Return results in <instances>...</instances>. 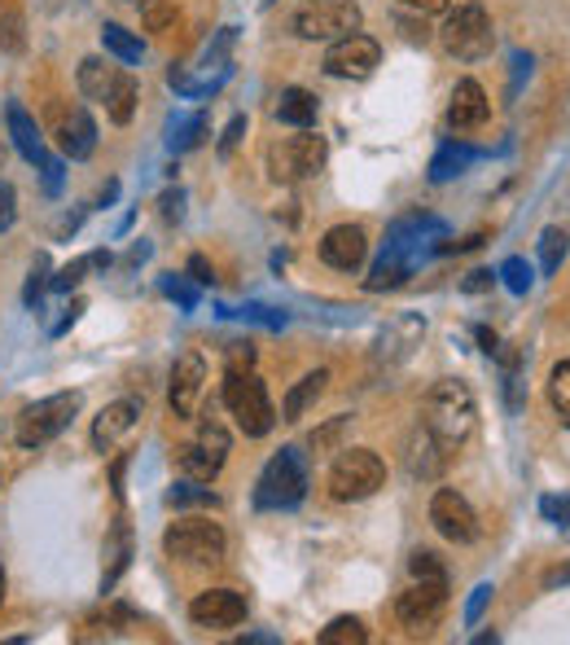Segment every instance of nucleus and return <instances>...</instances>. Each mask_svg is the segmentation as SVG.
I'll list each match as a JSON object with an SVG mask.
<instances>
[{"instance_id":"473e14b6","label":"nucleus","mask_w":570,"mask_h":645,"mask_svg":"<svg viewBox=\"0 0 570 645\" xmlns=\"http://www.w3.org/2000/svg\"><path fill=\"white\" fill-rule=\"evenodd\" d=\"M167 505H171V509H185V505H206V509H215V505H219V496H215V492H206V488H198L193 479H180V483H171Z\"/></svg>"},{"instance_id":"37998d69","label":"nucleus","mask_w":570,"mask_h":645,"mask_svg":"<svg viewBox=\"0 0 570 645\" xmlns=\"http://www.w3.org/2000/svg\"><path fill=\"white\" fill-rule=\"evenodd\" d=\"M158 215H163L167 224H180V220H185V189H167V194L158 198Z\"/></svg>"},{"instance_id":"a878e982","label":"nucleus","mask_w":570,"mask_h":645,"mask_svg":"<svg viewBox=\"0 0 570 645\" xmlns=\"http://www.w3.org/2000/svg\"><path fill=\"white\" fill-rule=\"evenodd\" d=\"M206 137V115H176L171 128H167V150L171 154H189L198 150Z\"/></svg>"},{"instance_id":"dca6fc26","label":"nucleus","mask_w":570,"mask_h":645,"mask_svg":"<svg viewBox=\"0 0 570 645\" xmlns=\"http://www.w3.org/2000/svg\"><path fill=\"white\" fill-rule=\"evenodd\" d=\"M369 255V237L360 224H334L325 237H321V259L339 272H356Z\"/></svg>"},{"instance_id":"864d4df0","label":"nucleus","mask_w":570,"mask_h":645,"mask_svg":"<svg viewBox=\"0 0 570 645\" xmlns=\"http://www.w3.org/2000/svg\"><path fill=\"white\" fill-rule=\"evenodd\" d=\"M408 10H421V14H439V10H448L452 0H404Z\"/></svg>"},{"instance_id":"58836bf2","label":"nucleus","mask_w":570,"mask_h":645,"mask_svg":"<svg viewBox=\"0 0 570 645\" xmlns=\"http://www.w3.org/2000/svg\"><path fill=\"white\" fill-rule=\"evenodd\" d=\"M158 285H163V294H167V298H176V303H180L185 312H193V307H198V290H193V285H189L185 277H176V272H167V277H163Z\"/></svg>"},{"instance_id":"a19ab883","label":"nucleus","mask_w":570,"mask_h":645,"mask_svg":"<svg viewBox=\"0 0 570 645\" xmlns=\"http://www.w3.org/2000/svg\"><path fill=\"white\" fill-rule=\"evenodd\" d=\"M224 361H228V370H250L254 365V343L250 339H233L224 348Z\"/></svg>"},{"instance_id":"680f3d73","label":"nucleus","mask_w":570,"mask_h":645,"mask_svg":"<svg viewBox=\"0 0 570 645\" xmlns=\"http://www.w3.org/2000/svg\"><path fill=\"white\" fill-rule=\"evenodd\" d=\"M0 606H5V566H0Z\"/></svg>"},{"instance_id":"412c9836","label":"nucleus","mask_w":570,"mask_h":645,"mask_svg":"<svg viewBox=\"0 0 570 645\" xmlns=\"http://www.w3.org/2000/svg\"><path fill=\"white\" fill-rule=\"evenodd\" d=\"M132 562V527L128 518H115V527L106 531V571H102V593H110L119 584V575Z\"/></svg>"},{"instance_id":"2eb2a0df","label":"nucleus","mask_w":570,"mask_h":645,"mask_svg":"<svg viewBox=\"0 0 570 645\" xmlns=\"http://www.w3.org/2000/svg\"><path fill=\"white\" fill-rule=\"evenodd\" d=\"M189 619L198 628H211V632H224V628H237L246 619V597L233 593V588H206L189 601Z\"/></svg>"},{"instance_id":"ea45409f","label":"nucleus","mask_w":570,"mask_h":645,"mask_svg":"<svg viewBox=\"0 0 570 645\" xmlns=\"http://www.w3.org/2000/svg\"><path fill=\"white\" fill-rule=\"evenodd\" d=\"M408 571H413V579H448L443 562H439L430 549H417V553L408 558Z\"/></svg>"},{"instance_id":"3c124183","label":"nucleus","mask_w":570,"mask_h":645,"mask_svg":"<svg viewBox=\"0 0 570 645\" xmlns=\"http://www.w3.org/2000/svg\"><path fill=\"white\" fill-rule=\"evenodd\" d=\"M189 272H193V281H198V285H211V281H215V272H211V263H206L202 255H193V259H189Z\"/></svg>"},{"instance_id":"5fc2aeb1","label":"nucleus","mask_w":570,"mask_h":645,"mask_svg":"<svg viewBox=\"0 0 570 645\" xmlns=\"http://www.w3.org/2000/svg\"><path fill=\"white\" fill-rule=\"evenodd\" d=\"M561 584H570V562H566V566H553V571L544 575V588H561Z\"/></svg>"},{"instance_id":"79ce46f5","label":"nucleus","mask_w":570,"mask_h":645,"mask_svg":"<svg viewBox=\"0 0 570 645\" xmlns=\"http://www.w3.org/2000/svg\"><path fill=\"white\" fill-rule=\"evenodd\" d=\"M14 215H19V194L10 180H0V233L14 228Z\"/></svg>"},{"instance_id":"c03bdc74","label":"nucleus","mask_w":570,"mask_h":645,"mask_svg":"<svg viewBox=\"0 0 570 645\" xmlns=\"http://www.w3.org/2000/svg\"><path fill=\"white\" fill-rule=\"evenodd\" d=\"M539 509H544V518L557 523V527H566V518H570V501H566V496H544Z\"/></svg>"},{"instance_id":"f704fd0d","label":"nucleus","mask_w":570,"mask_h":645,"mask_svg":"<svg viewBox=\"0 0 570 645\" xmlns=\"http://www.w3.org/2000/svg\"><path fill=\"white\" fill-rule=\"evenodd\" d=\"M500 281H504L513 294H526L531 281H535V272H531V263H526L522 255H509V259L500 263Z\"/></svg>"},{"instance_id":"13d9d810","label":"nucleus","mask_w":570,"mask_h":645,"mask_svg":"<svg viewBox=\"0 0 570 645\" xmlns=\"http://www.w3.org/2000/svg\"><path fill=\"white\" fill-rule=\"evenodd\" d=\"M145 259H150V242H136V246L128 250V259H123V263L132 268V263H145Z\"/></svg>"},{"instance_id":"9b49d317","label":"nucleus","mask_w":570,"mask_h":645,"mask_svg":"<svg viewBox=\"0 0 570 645\" xmlns=\"http://www.w3.org/2000/svg\"><path fill=\"white\" fill-rule=\"evenodd\" d=\"M430 523L443 540L452 544H474L478 540V514L470 509V501L456 488H439L430 501Z\"/></svg>"},{"instance_id":"423d86ee","label":"nucleus","mask_w":570,"mask_h":645,"mask_svg":"<svg viewBox=\"0 0 570 645\" xmlns=\"http://www.w3.org/2000/svg\"><path fill=\"white\" fill-rule=\"evenodd\" d=\"M80 413V391H58V396H45L36 404L23 409L19 418V444L23 448H40L49 439H58Z\"/></svg>"},{"instance_id":"0eeeda50","label":"nucleus","mask_w":570,"mask_h":645,"mask_svg":"<svg viewBox=\"0 0 570 645\" xmlns=\"http://www.w3.org/2000/svg\"><path fill=\"white\" fill-rule=\"evenodd\" d=\"M365 14L356 0H308V5L295 14V32L304 40H343L352 32H360Z\"/></svg>"},{"instance_id":"c85d7f7f","label":"nucleus","mask_w":570,"mask_h":645,"mask_svg":"<svg viewBox=\"0 0 570 645\" xmlns=\"http://www.w3.org/2000/svg\"><path fill=\"white\" fill-rule=\"evenodd\" d=\"M474 163V150H465V145H456V141H448L439 154H435V163H430V180L435 185H443V180H452V176H461L465 167Z\"/></svg>"},{"instance_id":"9d476101","label":"nucleus","mask_w":570,"mask_h":645,"mask_svg":"<svg viewBox=\"0 0 570 645\" xmlns=\"http://www.w3.org/2000/svg\"><path fill=\"white\" fill-rule=\"evenodd\" d=\"M382 62V45L373 36H343V40H330V54H325V75L334 80H369Z\"/></svg>"},{"instance_id":"a211bd4d","label":"nucleus","mask_w":570,"mask_h":645,"mask_svg":"<svg viewBox=\"0 0 570 645\" xmlns=\"http://www.w3.org/2000/svg\"><path fill=\"white\" fill-rule=\"evenodd\" d=\"M58 141H62V154L84 163L93 150H97V124L88 119L84 106H71V110H58Z\"/></svg>"},{"instance_id":"bf43d9fd","label":"nucleus","mask_w":570,"mask_h":645,"mask_svg":"<svg viewBox=\"0 0 570 645\" xmlns=\"http://www.w3.org/2000/svg\"><path fill=\"white\" fill-rule=\"evenodd\" d=\"M474 339L483 343V352H487V356H491V352H500V348H496V335H491V330H483V326H478V330H474Z\"/></svg>"},{"instance_id":"49530a36","label":"nucleus","mask_w":570,"mask_h":645,"mask_svg":"<svg viewBox=\"0 0 570 645\" xmlns=\"http://www.w3.org/2000/svg\"><path fill=\"white\" fill-rule=\"evenodd\" d=\"M487 601H491V584H478L474 597H470V606H465V623H478V614H483Z\"/></svg>"},{"instance_id":"ddd939ff","label":"nucleus","mask_w":570,"mask_h":645,"mask_svg":"<svg viewBox=\"0 0 570 645\" xmlns=\"http://www.w3.org/2000/svg\"><path fill=\"white\" fill-rule=\"evenodd\" d=\"M421 339H426V320L413 316V312H400L382 326V335L373 343V356H378V365H404L421 348Z\"/></svg>"},{"instance_id":"1a4fd4ad","label":"nucleus","mask_w":570,"mask_h":645,"mask_svg":"<svg viewBox=\"0 0 570 645\" xmlns=\"http://www.w3.org/2000/svg\"><path fill=\"white\" fill-rule=\"evenodd\" d=\"M325 159H330L325 137H290V141H281V145L268 150V167H272V176L285 180V185L321 176Z\"/></svg>"},{"instance_id":"052dcab7","label":"nucleus","mask_w":570,"mask_h":645,"mask_svg":"<svg viewBox=\"0 0 570 645\" xmlns=\"http://www.w3.org/2000/svg\"><path fill=\"white\" fill-rule=\"evenodd\" d=\"M119 198V180H106V189H102V207H110Z\"/></svg>"},{"instance_id":"f8f14e48","label":"nucleus","mask_w":570,"mask_h":645,"mask_svg":"<svg viewBox=\"0 0 570 645\" xmlns=\"http://www.w3.org/2000/svg\"><path fill=\"white\" fill-rule=\"evenodd\" d=\"M443 606H448V579H417L413 588H404V593H400L395 614H400V623H404V628L426 632V628H435V623H439Z\"/></svg>"},{"instance_id":"5701e85b","label":"nucleus","mask_w":570,"mask_h":645,"mask_svg":"<svg viewBox=\"0 0 570 645\" xmlns=\"http://www.w3.org/2000/svg\"><path fill=\"white\" fill-rule=\"evenodd\" d=\"M276 119L290 128H312L317 124V97L308 89H285L276 102Z\"/></svg>"},{"instance_id":"4468645a","label":"nucleus","mask_w":570,"mask_h":645,"mask_svg":"<svg viewBox=\"0 0 570 645\" xmlns=\"http://www.w3.org/2000/svg\"><path fill=\"white\" fill-rule=\"evenodd\" d=\"M202 387H206V365H202L198 352H185V356L176 361V370H171V383H167V404H171V413H176L180 422H189V418L198 413Z\"/></svg>"},{"instance_id":"393cba45","label":"nucleus","mask_w":570,"mask_h":645,"mask_svg":"<svg viewBox=\"0 0 570 645\" xmlns=\"http://www.w3.org/2000/svg\"><path fill=\"white\" fill-rule=\"evenodd\" d=\"M102 45H106V54H115L123 67H136V62L145 58L141 36H132V32L119 27V23H102Z\"/></svg>"},{"instance_id":"7ed1b4c3","label":"nucleus","mask_w":570,"mask_h":645,"mask_svg":"<svg viewBox=\"0 0 570 645\" xmlns=\"http://www.w3.org/2000/svg\"><path fill=\"white\" fill-rule=\"evenodd\" d=\"M224 404L237 418L241 435H250V439H263L276 426V409L268 400V387L250 370H228V378H224Z\"/></svg>"},{"instance_id":"7c9ffc66","label":"nucleus","mask_w":570,"mask_h":645,"mask_svg":"<svg viewBox=\"0 0 570 645\" xmlns=\"http://www.w3.org/2000/svg\"><path fill=\"white\" fill-rule=\"evenodd\" d=\"M369 641V632H365V623L356 619V614H339L325 632H321V645H365Z\"/></svg>"},{"instance_id":"8fccbe9b","label":"nucleus","mask_w":570,"mask_h":645,"mask_svg":"<svg viewBox=\"0 0 570 645\" xmlns=\"http://www.w3.org/2000/svg\"><path fill=\"white\" fill-rule=\"evenodd\" d=\"M80 312H84V298H71V307H67V316L58 320V326H54L49 335H54V339H62V335H67V330L75 326V320H80Z\"/></svg>"},{"instance_id":"4c0bfd02","label":"nucleus","mask_w":570,"mask_h":645,"mask_svg":"<svg viewBox=\"0 0 570 645\" xmlns=\"http://www.w3.org/2000/svg\"><path fill=\"white\" fill-rule=\"evenodd\" d=\"M141 19H145V32H167L176 23V5L171 0H145Z\"/></svg>"},{"instance_id":"c756f323","label":"nucleus","mask_w":570,"mask_h":645,"mask_svg":"<svg viewBox=\"0 0 570 645\" xmlns=\"http://www.w3.org/2000/svg\"><path fill=\"white\" fill-rule=\"evenodd\" d=\"M106 263H110V250H93V255H80V259H71L67 268H58V277H54L49 285H54L58 294H71V290H75V285L84 281V272H88V268H106Z\"/></svg>"},{"instance_id":"e2e57ef3","label":"nucleus","mask_w":570,"mask_h":645,"mask_svg":"<svg viewBox=\"0 0 570 645\" xmlns=\"http://www.w3.org/2000/svg\"><path fill=\"white\" fill-rule=\"evenodd\" d=\"M0 5H5V0H0Z\"/></svg>"},{"instance_id":"f03ea898","label":"nucleus","mask_w":570,"mask_h":645,"mask_svg":"<svg viewBox=\"0 0 570 645\" xmlns=\"http://www.w3.org/2000/svg\"><path fill=\"white\" fill-rule=\"evenodd\" d=\"M308 496V461L299 448H281L268 457L259 483H254V505L259 509H295Z\"/></svg>"},{"instance_id":"cd10ccee","label":"nucleus","mask_w":570,"mask_h":645,"mask_svg":"<svg viewBox=\"0 0 570 645\" xmlns=\"http://www.w3.org/2000/svg\"><path fill=\"white\" fill-rule=\"evenodd\" d=\"M115 67H106L102 58H84L80 62V93L88 97V102H106V93H110V84H115Z\"/></svg>"},{"instance_id":"c9c22d12","label":"nucleus","mask_w":570,"mask_h":645,"mask_svg":"<svg viewBox=\"0 0 570 645\" xmlns=\"http://www.w3.org/2000/svg\"><path fill=\"white\" fill-rule=\"evenodd\" d=\"M49 255H36V263H32V272H27V285H23V303L27 307H40V294L49 290Z\"/></svg>"},{"instance_id":"09e8293b","label":"nucleus","mask_w":570,"mask_h":645,"mask_svg":"<svg viewBox=\"0 0 570 645\" xmlns=\"http://www.w3.org/2000/svg\"><path fill=\"white\" fill-rule=\"evenodd\" d=\"M343 426H347V418H334L325 431H317V435H312V448H317V453H321V448H330V444L343 435Z\"/></svg>"},{"instance_id":"f257e3e1","label":"nucleus","mask_w":570,"mask_h":645,"mask_svg":"<svg viewBox=\"0 0 570 645\" xmlns=\"http://www.w3.org/2000/svg\"><path fill=\"white\" fill-rule=\"evenodd\" d=\"M478 426V404H474V391L461 383V378H443L426 391L421 400V431L443 448V453H456Z\"/></svg>"},{"instance_id":"de8ad7c7","label":"nucleus","mask_w":570,"mask_h":645,"mask_svg":"<svg viewBox=\"0 0 570 645\" xmlns=\"http://www.w3.org/2000/svg\"><path fill=\"white\" fill-rule=\"evenodd\" d=\"M241 132H246V119L237 115V119L224 128V137H219V154H233V150H237V141H241Z\"/></svg>"},{"instance_id":"e433bc0d","label":"nucleus","mask_w":570,"mask_h":645,"mask_svg":"<svg viewBox=\"0 0 570 645\" xmlns=\"http://www.w3.org/2000/svg\"><path fill=\"white\" fill-rule=\"evenodd\" d=\"M198 448H206L219 466H224V457H228V431L219 426V422H202V431H198V439H193Z\"/></svg>"},{"instance_id":"72a5a7b5","label":"nucleus","mask_w":570,"mask_h":645,"mask_svg":"<svg viewBox=\"0 0 570 645\" xmlns=\"http://www.w3.org/2000/svg\"><path fill=\"white\" fill-rule=\"evenodd\" d=\"M548 400H553L557 418L570 426V361L553 365V374H548Z\"/></svg>"},{"instance_id":"20e7f679","label":"nucleus","mask_w":570,"mask_h":645,"mask_svg":"<svg viewBox=\"0 0 570 645\" xmlns=\"http://www.w3.org/2000/svg\"><path fill=\"white\" fill-rule=\"evenodd\" d=\"M387 483V466L369 448H343L339 461L330 466V496L334 501H369Z\"/></svg>"},{"instance_id":"6ab92c4d","label":"nucleus","mask_w":570,"mask_h":645,"mask_svg":"<svg viewBox=\"0 0 570 645\" xmlns=\"http://www.w3.org/2000/svg\"><path fill=\"white\" fill-rule=\"evenodd\" d=\"M136 418H141V400H115V404H106L97 413V422H93V448L97 453H110L136 426Z\"/></svg>"},{"instance_id":"bb28decb","label":"nucleus","mask_w":570,"mask_h":645,"mask_svg":"<svg viewBox=\"0 0 570 645\" xmlns=\"http://www.w3.org/2000/svg\"><path fill=\"white\" fill-rule=\"evenodd\" d=\"M106 115H110L115 124H132V115H136V80H132L128 71L115 75V84H110V93H106Z\"/></svg>"},{"instance_id":"6e6552de","label":"nucleus","mask_w":570,"mask_h":645,"mask_svg":"<svg viewBox=\"0 0 570 645\" xmlns=\"http://www.w3.org/2000/svg\"><path fill=\"white\" fill-rule=\"evenodd\" d=\"M224 527L211 518H176L163 531V549L180 562H219L224 558Z\"/></svg>"},{"instance_id":"39448f33","label":"nucleus","mask_w":570,"mask_h":645,"mask_svg":"<svg viewBox=\"0 0 570 645\" xmlns=\"http://www.w3.org/2000/svg\"><path fill=\"white\" fill-rule=\"evenodd\" d=\"M439 40H443V49H448L456 62H478V58H487V54H491L496 32H491L487 10L470 0V5H456V10L448 14V23H443Z\"/></svg>"},{"instance_id":"2f4dec72","label":"nucleus","mask_w":570,"mask_h":645,"mask_svg":"<svg viewBox=\"0 0 570 645\" xmlns=\"http://www.w3.org/2000/svg\"><path fill=\"white\" fill-rule=\"evenodd\" d=\"M566 250H570V237H566V228H544V233H539V268H544L548 277L561 268Z\"/></svg>"},{"instance_id":"b1692460","label":"nucleus","mask_w":570,"mask_h":645,"mask_svg":"<svg viewBox=\"0 0 570 645\" xmlns=\"http://www.w3.org/2000/svg\"><path fill=\"white\" fill-rule=\"evenodd\" d=\"M176 470H180L185 479H193V483H211L224 466H219L206 448H198V444H180V448H176Z\"/></svg>"},{"instance_id":"a18cd8bd","label":"nucleus","mask_w":570,"mask_h":645,"mask_svg":"<svg viewBox=\"0 0 570 645\" xmlns=\"http://www.w3.org/2000/svg\"><path fill=\"white\" fill-rule=\"evenodd\" d=\"M40 180H45V194L58 198V194H62V159H49V163L40 167Z\"/></svg>"},{"instance_id":"4d7b16f0","label":"nucleus","mask_w":570,"mask_h":645,"mask_svg":"<svg viewBox=\"0 0 570 645\" xmlns=\"http://www.w3.org/2000/svg\"><path fill=\"white\" fill-rule=\"evenodd\" d=\"M123 470H128V457H119L115 470H110V483H115V496H119V501H123Z\"/></svg>"},{"instance_id":"6e6d98bb","label":"nucleus","mask_w":570,"mask_h":645,"mask_svg":"<svg viewBox=\"0 0 570 645\" xmlns=\"http://www.w3.org/2000/svg\"><path fill=\"white\" fill-rule=\"evenodd\" d=\"M5 49H23V36H19V19H14V14L5 19Z\"/></svg>"},{"instance_id":"aec40b11","label":"nucleus","mask_w":570,"mask_h":645,"mask_svg":"<svg viewBox=\"0 0 570 645\" xmlns=\"http://www.w3.org/2000/svg\"><path fill=\"white\" fill-rule=\"evenodd\" d=\"M5 124H10V141H14V150L32 163V167H45L54 154L45 150V137H40V124L19 106V102H10L5 106Z\"/></svg>"},{"instance_id":"603ef678","label":"nucleus","mask_w":570,"mask_h":645,"mask_svg":"<svg viewBox=\"0 0 570 645\" xmlns=\"http://www.w3.org/2000/svg\"><path fill=\"white\" fill-rule=\"evenodd\" d=\"M491 285V272L487 268H474L470 277H465V294H478V290H487Z\"/></svg>"},{"instance_id":"f3484780","label":"nucleus","mask_w":570,"mask_h":645,"mask_svg":"<svg viewBox=\"0 0 570 645\" xmlns=\"http://www.w3.org/2000/svg\"><path fill=\"white\" fill-rule=\"evenodd\" d=\"M487 115H491V102H487L483 84H478V80H461V84L452 89V102H448V124H452L456 132H470V128H483Z\"/></svg>"},{"instance_id":"4be33fe9","label":"nucleus","mask_w":570,"mask_h":645,"mask_svg":"<svg viewBox=\"0 0 570 645\" xmlns=\"http://www.w3.org/2000/svg\"><path fill=\"white\" fill-rule=\"evenodd\" d=\"M325 383H330V374L325 370H317V374H304L295 387H290V396H285V404H281V422H299L321 396H325Z\"/></svg>"}]
</instances>
